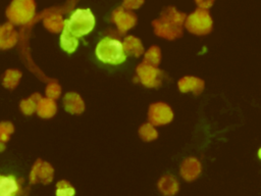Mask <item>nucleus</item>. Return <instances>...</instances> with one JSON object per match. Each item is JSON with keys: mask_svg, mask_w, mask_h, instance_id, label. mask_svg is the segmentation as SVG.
Here are the masks:
<instances>
[{"mask_svg": "<svg viewBox=\"0 0 261 196\" xmlns=\"http://www.w3.org/2000/svg\"><path fill=\"white\" fill-rule=\"evenodd\" d=\"M96 55L102 62L110 64H120L126 58L122 43L111 37H105L98 43Z\"/></svg>", "mask_w": 261, "mask_h": 196, "instance_id": "f257e3e1", "label": "nucleus"}, {"mask_svg": "<svg viewBox=\"0 0 261 196\" xmlns=\"http://www.w3.org/2000/svg\"><path fill=\"white\" fill-rule=\"evenodd\" d=\"M95 16L90 9H76L68 19L64 28L75 37L88 35L95 27Z\"/></svg>", "mask_w": 261, "mask_h": 196, "instance_id": "f03ea898", "label": "nucleus"}, {"mask_svg": "<svg viewBox=\"0 0 261 196\" xmlns=\"http://www.w3.org/2000/svg\"><path fill=\"white\" fill-rule=\"evenodd\" d=\"M34 0H13L6 10L8 19L15 24H24L35 15Z\"/></svg>", "mask_w": 261, "mask_h": 196, "instance_id": "7ed1b4c3", "label": "nucleus"}, {"mask_svg": "<svg viewBox=\"0 0 261 196\" xmlns=\"http://www.w3.org/2000/svg\"><path fill=\"white\" fill-rule=\"evenodd\" d=\"M186 28L193 34H208L212 29V19L205 8H199L186 18Z\"/></svg>", "mask_w": 261, "mask_h": 196, "instance_id": "20e7f679", "label": "nucleus"}, {"mask_svg": "<svg viewBox=\"0 0 261 196\" xmlns=\"http://www.w3.org/2000/svg\"><path fill=\"white\" fill-rule=\"evenodd\" d=\"M137 75L141 83L146 87L155 88L161 84V71L148 62L144 61L137 67Z\"/></svg>", "mask_w": 261, "mask_h": 196, "instance_id": "39448f33", "label": "nucleus"}, {"mask_svg": "<svg viewBox=\"0 0 261 196\" xmlns=\"http://www.w3.org/2000/svg\"><path fill=\"white\" fill-rule=\"evenodd\" d=\"M155 34L157 36L166 38L168 40H173L179 36H181L182 31L179 24H176L172 21L166 20L164 18H159L153 21Z\"/></svg>", "mask_w": 261, "mask_h": 196, "instance_id": "423d86ee", "label": "nucleus"}, {"mask_svg": "<svg viewBox=\"0 0 261 196\" xmlns=\"http://www.w3.org/2000/svg\"><path fill=\"white\" fill-rule=\"evenodd\" d=\"M172 110L164 103L152 104L149 108V120L152 125L160 126L168 124L172 119Z\"/></svg>", "mask_w": 261, "mask_h": 196, "instance_id": "0eeeda50", "label": "nucleus"}, {"mask_svg": "<svg viewBox=\"0 0 261 196\" xmlns=\"http://www.w3.org/2000/svg\"><path fill=\"white\" fill-rule=\"evenodd\" d=\"M53 167L46 161L37 160L35 165L32 168L30 181L31 183H43V184H49L53 179Z\"/></svg>", "mask_w": 261, "mask_h": 196, "instance_id": "6e6552de", "label": "nucleus"}, {"mask_svg": "<svg viewBox=\"0 0 261 196\" xmlns=\"http://www.w3.org/2000/svg\"><path fill=\"white\" fill-rule=\"evenodd\" d=\"M112 19L114 23L116 24L117 29L121 32L124 33L127 30L132 29L136 22H137V17L134 13L125 10L124 7H119L114 10L112 14Z\"/></svg>", "mask_w": 261, "mask_h": 196, "instance_id": "1a4fd4ad", "label": "nucleus"}, {"mask_svg": "<svg viewBox=\"0 0 261 196\" xmlns=\"http://www.w3.org/2000/svg\"><path fill=\"white\" fill-rule=\"evenodd\" d=\"M18 35L12 24L7 22L0 26V49H9L17 42Z\"/></svg>", "mask_w": 261, "mask_h": 196, "instance_id": "9d476101", "label": "nucleus"}, {"mask_svg": "<svg viewBox=\"0 0 261 196\" xmlns=\"http://www.w3.org/2000/svg\"><path fill=\"white\" fill-rule=\"evenodd\" d=\"M20 190V185L15 177L0 175V196L17 195Z\"/></svg>", "mask_w": 261, "mask_h": 196, "instance_id": "9b49d317", "label": "nucleus"}, {"mask_svg": "<svg viewBox=\"0 0 261 196\" xmlns=\"http://www.w3.org/2000/svg\"><path fill=\"white\" fill-rule=\"evenodd\" d=\"M64 108L67 112L73 114H80L85 109L84 101L76 93H67L63 99Z\"/></svg>", "mask_w": 261, "mask_h": 196, "instance_id": "f8f14e48", "label": "nucleus"}, {"mask_svg": "<svg viewBox=\"0 0 261 196\" xmlns=\"http://www.w3.org/2000/svg\"><path fill=\"white\" fill-rule=\"evenodd\" d=\"M200 172H201V164L196 158L186 159L180 166L181 176L187 181H192L196 179L200 174Z\"/></svg>", "mask_w": 261, "mask_h": 196, "instance_id": "ddd939ff", "label": "nucleus"}, {"mask_svg": "<svg viewBox=\"0 0 261 196\" xmlns=\"http://www.w3.org/2000/svg\"><path fill=\"white\" fill-rule=\"evenodd\" d=\"M178 88L181 92L192 91L195 94H199L204 89V82L198 78L185 77L179 80Z\"/></svg>", "mask_w": 261, "mask_h": 196, "instance_id": "4468645a", "label": "nucleus"}, {"mask_svg": "<svg viewBox=\"0 0 261 196\" xmlns=\"http://www.w3.org/2000/svg\"><path fill=\"white\" fill-rule=\"evenodd\" d=\"M56 110H57L56 103L52 98H49V97L41 98L37 104V109H36L38 115L45 118L52 117L56 113Z\"/></svg>", "mask_w": 261, "mask_h": 196, "instance_id": "2eb2a0df", "label": "nucleus"}, {"mask_svg": "<svg viewBox=\"0 0 261 196\" xmlns=\"http://www.w3.org/2000/svg\"><path fill=\"white\" fill-rule=\"evenodd\" d=\"M122 46H123L125 55H132V56L139 57L140 55H142V53L144 51V47H143L141 41L134 36H127L124 39Z\"/></svg>", "mask_w": 261, "mask_h": 196, "instance_id": "dca6fc26", "label": "nucleus"}, {"mask_svg": "<svg viewBox=\"0 0 261 196\" xmlns=\"http://www.w3.org/2000/svg\"><path fill=\"white\" fill-rule=\"evenodd\" d=\"M60 46L67 53H72L79 46L77 37L73 36L65 28H63L62 34L60 36Z\"/></svg>", "mask_w": 261, "mask_h": 196, "instance_id": "f3484780", "label": "nucleus"}, {"mask_svg": "<svg viewBox=\"0 0 261 196\" xmlns=\"http://www.w3.org/2000/svg\"><path fill=\"white\" fill-rule=\"evenodd\" d=\"M158 187H159L160 191L166 195H172V194L176 193V191L178 190V184H177L176 180L171 176L163 177L159 181Z\"/></svg>", "mask_w": 261, "mask_h": 196, "instance_id": "a211bd4d", "label": "nucleus"}, {"mask_svg": "<svg viewBox=\"0 0 261 196\" xmlns=\"http://www.w3.org/2000/svg\"><path fill=\"white\" fill-rule=\"evenodd\" d=\"M64 24L65 20H63L59 14H51L44 19L45 28L52 33L60 32L61 30H63Z\"/></svg>", "mask_w": 261, "mask_h": 196, "instance_id": "6ab92c4d", "label": "nucleus"}, {"mask_svg": "<svg viewBox=\"0 0 261 196\" xmlns=\"http://www.w3.org/2000/svg\"><path fill=\"white\" fill-rule=\"evenodd\" d=\"M161 18L181 26L186 19V14L178 12L174 7H167L162 11Z\"/></svg>", "mask_w": 261, "mask_h": 196, "instance_id": "aec40b11", "label": "nucleus"}, {"mask_svg": "<svg viewBox=\"0 0 261 196\" xmlns=\"http://www.w3.org/2000/svg\"><path fill=\"white\" fill-rule=\"evenodd\" d=\"M42 97L40 96V94H34L29 99L22 100L20 102V109H21V111L24 114H27V115L32 114L34 111H36L37 104H38V102H39V100Z\"/></svg>", "mask_w": 261, "mask_h": 196, "instance_id": "412c9836", "label": "nucleus"}, {"mask_svg": "<svg viewBox=\"0 0 261 196\" xmlns=\"http://www.w3.org/2000/svg\"><path fill=\"white\" fill-rule=\"evenodd\" d=\"M21 77V72L16 69H8L6 70L3 78V86L7 89H13L18 84V81Z\"/></svg>", "mask_w": 261, "mask_h": 196, "instance_id": "4be33fe9", "label": "nucleus"}, {"mask_svg": "<svg viewBox=\"0 0 261 196\" xmlns=\"http://www.w3.org/2000/svg\"><path fill=\"white\" fill-rule=\"evenodd\" d=\"M139 134H140L141 138L145 141H152V140L156 139L157 135H158L151 122L143 125L139 130Z\"/></svg>", "mask_w": 261, "mask_h": 196, "instance_id": "5701e85b", "label": "nucleus"}, {"mask_svg": "<svg viewBox=\"0 0 261 196\" xmlns=\"http://www.w3.org/2000/svg\"><path fill=\"white\" fill-rule=\"evenodd\" d=\"M160 58H161V54H160V49L156 46L151 47L145 54V62H148L150 64H153L155 66H157L160 62Z\"/></svg>", "mask_w": 261, "mask_h": 196, "instance_id": "b1692460", "label": "nucleus"}, {"mask_svg": "<svg viewBox=\"0 0 261 196\" xmlns=\"http://www.w3.org/2000/svg\"><path fill=\"white\" fill-rule=\"evenodd\" d=\"M74 192L73 187L66 181H60L56 184V195L58 196H72Z\"/></svg>", "mask_w": 261, "mask_h": 196, "instance_id": "393cba45", "label": "nucleus"}, {"mask_svg": "<svg viewBox=\"0 0 261 196\" xmlns=\"http://www.w3.org/2000/svg\"><path fill=\"white\" fill-rule=\"evenodd\" d=\"M13 133V126L8 121L0 122V142H6L9 140L10 134Z\"/></svg>", "mask_w": 261, "mask_h": 196, "instance_id": "a878e982", "label": "nucleus"}, {"mask_svg": "<svg viewBox=\"0 0 261 196\" xmlns=\"http://www.w3.org/2000/svg\"><path fill=\"white\" fill-rule=\"evenodd\" d=\"M61 93V87L57 83H50L46 88V95L49 98L57 99Z\"/></svg>", "mask_w": 261, "mask_h": 196, "instance_id": "bb28decb", "label": "nucleus"}, {"mask_svg": "<svg viewBox=\"0 0 261 196\" xmlns=\"http://www.w3.org/2000/svg\"><path fill=\"white\" fill-rule=\"evenodd\" d=\"M144 0H123V7L126 9H136L143 4Z\"/></svg>", "mask_w": 261, "mask_h": 196, "instance_id": "cd10ccee", "label": "nucleus"}, {"mask_svg": "<svg viewBox=\"0 0 261 196\" xmlns=\"http://www.w3.org/2000/svg\"><path fill=\"white\" fill-rule=\"evenodd\" d=\"M195 1L200 8H205V9L211 7L214 2V0H195Z\"/></svg>", "mask_w": 261, "mask_h": 196, "instance_id": "c85d7f7f", "label": "nucleus"}, {"mask_svg": "<svg viewBox=\"0 0 261 196\" xmlns=\"http://www.w3.org/2000/svg\"><path fill=\"white\" fill-rule=\"evenodd\" d=\"M3 143H4V142H0V151H2L3 149H5V146H4Z\"/></svg>", "mask_w": 261, "mask_h": 196, "instance_id": "c756f323", "label": "nucleus"}, {"mask_svg": "<svg viewBox=\"0 0 261 196\" xmlns=\"http://www.w3.org/2000/svg\"><path fill=\"white\" fill-rule=\"evenodd\" d=\"M259 157L261 158V148H260V150H259Z\"/></svg>", "mask_w": 261, "mask_h": 196, "instance_id": "7c9ffc66", "label": "nucleus"}]
</instances>
